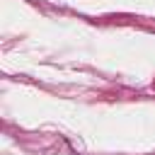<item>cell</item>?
I'll use <instances>...</instances> for the list:
<instances>
[{"mask_svg":"<svg viewBox=\"0 0 155 155\" xmlns=\"http://www.w3.org/2000/svg\"><path fill=\"white\" fill-rule=\"evenodd\" d=\"M153 87H155V82H153Z\"/></svg>","mask_w":155,"mask_h":155,"instance_id":"1","label":"cell"}]
</instances>
